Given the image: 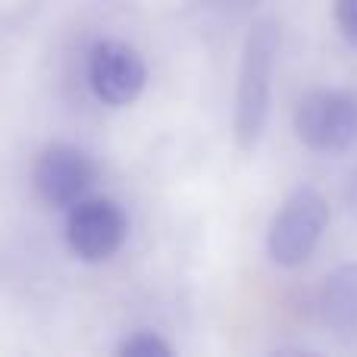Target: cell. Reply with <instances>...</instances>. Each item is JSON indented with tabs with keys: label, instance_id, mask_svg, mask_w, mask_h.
I'll return each mask as SVG.
<instances>
[{
	"label": "cell",
	"instance_id": "6da1fadb",
	"mask_svg": "<svg viewBox=\"0 0 357 357\" xmlns=\"http://www.w3.org/2000/svg\"><path fill=\"white\" fill-rule=\"evenodd\" d=\"M279 56V25L273 19H257L241 47L238 85H235V142L238 148H254L270 119L273 69Z\"/></svg>",
	"mask_w": 357,
	"mask_h": 357
},
{
	"label": "cell",
	"instance_id": "7a4b0ae2",
	"mask_svg": "<svg viewBox=\"0 0 357 357\" xmlns=\"http://www.w3.org/2000/svg\"><path fill=\"white\" fill-rule=\"evenodd\" d=\"M329 226V204L317 188H295L273 213L266 229V254L276 266L295 270L314 257Z\"/></svg>",
	"mask_w": 357,
	"mask_h": 357
},
{
	"label": "cell",
	"instance_id": "3957f363",
	"mask_svg": "<svg viewBox=\"0 0 357 357\" xmlns=\"http://www.w3.org/2000/svg\"><path fill=\"white\" fill-rule=\"evenodd\" d=\"M295 135L314 154H348L357 144V91L314 88L295 110Z\"/></svg>",
	"mask_w": 357,
	"mask_h": 357
},
{
	"label": "cell",
	"instance_id": "277c9868",
	"mask_svg": "<svg viewBox=\"0 0 357 357\" xmlns=\"http://www.w3.org/2000/svg\"><path fill=\"white\" fill-rule=\"evenodd\" d=\"M129 238V213L113 197H82L69 207L66 245L82 264H104Z\"/></svg>",
	"mask_w": 357,
	"mask_h": 357
},
{
	"label": "cell",
	"instance_id": "5b68a950",
	"mask_svg": "<svg viewBox=\"0 0 357 357\" xmlns=\"http://www.w3.org/2000/svg\"><path fill=\"white\" fill-rule=\"evenodd\" d=\"M94 182H98L94 160L82 148L66 142L47 144L31 167V188L38 201L54 210H69L91 191Z\"/></svg>",
	"mask_w": 357,
	"mask_h": 357
},
{
	"label": "cell",
	"instance_id": "8992f818",
	"mask_svg": "<svg viewBox=\"0 0 357 357\" xmlns=\"http://www.w3.org/2000/svg\"><path fill=\"white\" fill-rule=\"evenodd\" d=\"M88 85L107 107H129L148 85V63L132 44L107 38L88 54Z\"/></svg>",
	"mask_w": 357,
	"mask_h": 357
},
{
	"label": "cell",
	"instance_id": "52a82bcc",
	"mask_svg": "<svg viewBox=\"0 0 357 357\" xmlns=\"http://www.w3.org/2000/svg\"><path fill=\"white\" fill-rule=\"evenodd\" d=\"M320 320L345 345L357 342V260L339 264L320 285Z\"/></svg>",
	"mask_w": 357,
	"mask_h": 357
},
{
	"label": "cell",
	"instance_id": "ba28073f",
	"mask_svg": "<svg viewBox=\"0 0 357 357\" xmlns=\"http://www.w3.org/2000/svg\"><path fill=\"white\" fill-rule=\"evenodd\" d=\"M116 354L119 357H169L173 354V345L163 342L160 335L151 333V329H142V333H132L129 339L119 342Z\"/></svg>",
	"mask_w": 357,
	"mask_h": 357
},
{
	"label": "cell",
	"instance_id": "9c48e42d",
	"mask_svg": "<svg viewBox=\"0 0 357 357\" xmlns=\"http://www.w3.org/2000/svg\"><path fill=\"white\" fill-rule=\"evenodd\" d=\"M333 19H335V25H339L342 38L357 47V0H335Z\"/></svg>",
	"mask_w": 357,
	"mask_h": 357
},
{
	"label": "cell",
	"instance_id": "30bf717a",
	"mask_svg": "<svg viewBox=\"0 0 357 357\" xmlns=\"http://www.w3.org/2000/svg\"><path fill=\"white\" fill-rule=\"evenodd\" d=\"M345 204H348V213L357 220V167L354 173L348 176V185H345Z\"/></svg>",
	"mask_w": 357,
	"mask_h": 357
},
{
	"label": "cell",
	"instance_id": "8fae6325",
	"mask_svg": "<svg viewBox=\"0 0 357 357\" xmlns=\"http://www.w3.org/2000/svg\"><path fill=\"white\" fill-rule=\"evenodd\" d=\"M216 6H222V10H248L251 3H257V0H213Z\"/></svg>",
	"mask_w": 357,
	"mask_h": 357
}]
</instances>
